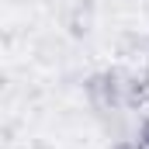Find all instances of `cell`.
I'll return each instance as SVG.
<instances>
[{"mask_svg":"<svg viewBox=\"0 0 149 149\" xmlns=\"http://www.w3.org/2000/svg\"><path fill=\"white\" fill-rule=\"evenodd\" d=\"M38 149H45V146H38Z\"/></svg>","mask_w":149,"mask_h":149,"instance_id":"6da1fadb","label":"cell"}]
</instances>
